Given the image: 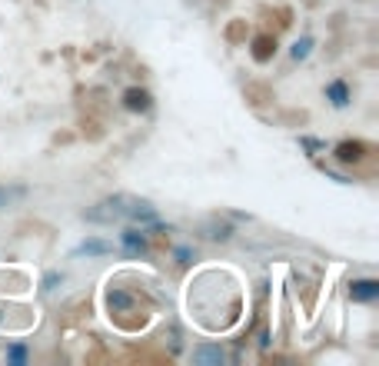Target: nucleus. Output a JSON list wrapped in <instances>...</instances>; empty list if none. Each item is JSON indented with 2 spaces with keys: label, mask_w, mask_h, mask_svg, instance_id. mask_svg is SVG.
Here are the masks:
<instances>
[{
  "label": "nucleus",
  "mask_w": 379,
  "mask_h": 366,
  "mask_svg": "<svg viewBox=\"0 0 379 366\" xmlns=\"http://www.w3.org/2000/svg\"><path fill=\"white\" fill-rule=\"evenodd\" d=\"M127 193H114V196H103L100 203L87 207L83 210V220L87 223H96V227H114L120 220H127Z\"/></svg>",
  "instance_id": "nucleus-1"
},
{
  "label": "nucleus",
  "mask_w": 379,
  "mask_h": 366,
  "mask_svg": "<svg viewBox=\"0 0 379 366\" xmlns=\"http://www.w3.org/2000/svg\"><path fill=\"white\" fill-rule=\"evenodd\" d=\"M120 247L127 256H150V240H147L143 227H127L120 233Z\"/></svg>",
  "instance_id": "nucleus-2"
},
{
  "label": "nucleus",
  "mask_w": 379,
  "mask_h": 366,
  "mask_svg": "<svg viewBox=\"0 0 379 366\" xmlns=\"http://www.w3.org/2000/svg\"><path fill=\"white\" fill-rule=\"evenodd\" d=\"M349 300L353 303H376L379 300V280L376 276H360V280H353L349 283Z\"/></svg>",
  "instance_id": "nucleus-3"
},
{
  "label": "nucleus",
  "mask_w": 379,
  "mask_h": 366,
  "mask_svg": "<svg viewBox=\"0 0 379 366\" xmlns=\"http://www.w3.org/2000/svg\"><path fill=\"white\" fill-rule=\"evenodd\" d=\"M322 96L329 100V107H333V110H346V107L353 103V90H349V83H346L342 77L329 80V83L322 87Z\"/></svg>",
  "instance_id": "nucleus-4"
},
{
  "label": "nucleus",
  "mask_w": 379,
  "mask_h": 366,
  "mask_svg": "<svg viewBox=\"0 0 379 366\" xmlns=\"http://www.w3.org/2000/svg\"><path fill=\"white\" fill-rule=\"evenodd\" d=\"M123 110H130V114H150L153 94L147 87H130V90H123Z\"/></svg>",
  "instance_id": "nucleus-5"
},
{
  "label": "nucleus",
  "mask_w": 379,
  "mask_h": 366,
  "mask_svg": "<svg viewBox=\"0 0 379 366\" xmlns=\"http://www.w3.org/2000/svg\"><path fill=\"white\" fill-rule=\"evenodd\" d=\"M30 196V187L27 183H17V180H10V183H0V210H10V207H17Z\"/></svg>",
  "instance_id": "nucleus-6"
},
{
  "label": "nucleus",
  "mask_w": 379,
  "mask_h": 366,
  "mask_svg": "<svg viewBox=\"0 0 379 366\" xmlns=\"http://www.w3.org/2000/svg\"><path fill=\"white\" fill-rule=\"evenodd\" d=\"M160 213H156V207H153L150 200H127V220H133V223H140V227H147L150 220H156Z\"/></svg>",
  "instance_id": "nucleus-7"
},
{
  "label": "nucleus",
  "mask_w": 379,
  "mask_h": 366,
  "mask_svg": "<svg viewBox=\"0 0 379 366\" xmlns=\"http://www.w3.org/2000/svg\"><path fill=\"white\" fill-rule=\"evenodd\" d=\"M333 156L340 163H360L362 156H366V143L362 140H342V143L333 147Z\"/></svg>",
  "instance_id": "nucleus-8"
},
{
  "label": "nucleus",
  "mask_w": 379,
  "mask_h": 366,
  "mask_svg": "<svg viewBox=\"0 0 379 366\" xmlns=\"http://www.w3.org/2000/svg\"><path fill=\"white\" fill-rule=\"evenodd\" d=\"M193 363L223 366V363H227V353H223V347H216V343H200V347L193 349Z\"/></svg>",
  "instance_id": "nucleus-9"
},
{
  "label": "nucleus",
  "mask_w": 379,
  "mask_h": 366,
  "mask_svg": "<svg viewBox=\"0 0 379 366\" xmlns=\"http://www.w3.org/2000/svg\"><path fill=\"white\" fill-rule=\"evenodd\" d=\"M107 253H114V243H107V240H96V236H90V240H83V243L76 247L74 256H107Z\"/></svg>",
  "instance_id": "nucleus-10"
},
{
  "label": "nucleus",
  "mask_w": 379,
  "mask_h": 366,
  "mask_svg": "<svg viewBox=\"0 0 379 366\" xmlns=\"http://www.w3.org/2000/svg\"><path fill=\"white\" fill-rule=\"evenodd\" d=\"M107 307H110V313H127V309H133V296L127 293V289L114 287L110 293H107Z\"/></svg>",
  "instance_id": "nucleus-11"
},
{
  "label": "nucleus",
  "mask_w": 379,
  "mask_h": 366,
  "mask_svg": "<svg viewBox=\"0 0 379 366\" xmlns=\"http://www.w3.org/2000/svg\"><path fill=\"white\" fill-rule=\"evenodd\" d=\"M313 47H316V40L309 37V34H303V37L289 47V60H293V63H303V60L313 54Z\"/></svg>",
  "instance_id": "nucleus-12"
},
{
  "label": "nucleus",
  "mask_w": 379,
  "mask_h": 366,
  "mask_svg": "<svg viewBox=\"0 0 379 366\" xmlns=\"http://www.w3.org/2000/svg\"><path fill=\"white\" fill-rule=\"evenodd\" d=\"M203 230H207L209 240H220V243H227L229 236H233V223H227V220H213V223H207Z\"/></svg>",
  "instance_id": "nucleus-13"
},
{
  "label": "nucleus",
  "mask_w": 379,
  "mask_h": 366,
  "mask_svg": "<svg viewBox=\"0 0 379 366\" xmlns=\"http://www.w3.org/2000/svg\"><path fill=\"white\" fill-rule=\"evenodd\" d=\"M300 147L306 150V156L326 154V140H316V136H300Z\"/></svg>",
  "instance_id": "nucleus-14"
},
{
  "label": "nucleus",
  "mask_w": 379,
  "mask_h": 366,
  "mask_svg": "<svg viewBox=\"0 0 379 366\" xmlns=\"http://www.w3.org/2000/svg\"><path fill=\"white\" fill-rule=\"evenodd\" d=\"M23 363H27V347L14 343V347L7 349V366H23Z\"/></svg>",
  "instance_id": "nucleus-15"
},
{
  "label": "nucleus",
  "mask_w": 379,
  "mask_h": 366,
  "mask_svg": "<svg viewBox=\"0 0 379 366\" xmlns=\"http://www.w3.org/2000/svg\"><path fill=\"white\" fill-rule=\"evenodd\" d=\"M173 260H176L180 267H190V263L196 260V250H193V247H176V250H173Z\"/></svg>",
  "instance_id": "nucleus-16"
},
{
  "label": "nucleus",
  "mask_w": 379,
  "mask_h": 366,
  "mask_svg": "<svg viewBox=\"0 0 379 366\" xmlns=\"http://www.w3.org/2000/svg\"><path fill=\"white\" fill-rule=\"evenodd\" d=\"M60 283H63V273H60V270H50L47 276H43V293H54Z\"/></svg>",
  "instance_id": "nucleus-17"
}]
</instances>
